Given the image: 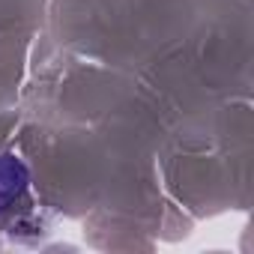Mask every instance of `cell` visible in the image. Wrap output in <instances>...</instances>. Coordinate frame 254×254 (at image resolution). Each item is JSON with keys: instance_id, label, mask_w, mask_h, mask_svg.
<instances>
[{"instance_id": "obj_1", "label": "cell", "mask_w": 254, "mask_h": 254, "mask_svg": "<svg viewBox=\"0 0 254 254\" xmlns=\"http://www.w3.org/2000/svg\"><path fill=\"white\" fill-rule=\"evenodd\" d=\"M27 191V168L18 156H0V212H6Z\"/></svg>"}]
</instances>
